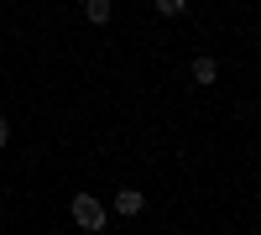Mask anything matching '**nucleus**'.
I'll use <instances>...</instances> for the list:
<instances>
[{
    "instance_id": "1",
    "label": "nucleus",
    "mask_w": 261,
    "mask_h": 235,
    "mask_svg": "<svg viewBox=\"0 0 261 235\" xmlns=\"http://www.w3.org/2000/svg\"><path fill=\"white\" fill-rule=\"evenodd\" d=\"M105 220H110V215H105V204L94 199V194H73V225L79 230H105Z\"/></svg>"
},
{
    "instance_id": "2",
    "label": "nucleus",
    "mask_w": 261,
    "mask_h": 235,
    "mask_svg": "<svg viewBox=\"0 0 261 235\" xmlns=\"http://www.w3.org/2000/svg\"><path fill=\"white\" fill-rule=\"evenodd\" d=\"M141 209H146V194H141V188H120V194H115V215H141Z\"/></svg>"
},
{
    "instance_id": "3",
    "label": "nucleus",
    "mask_w": 261,
    "mask_h": 235,
    "mask_svg": "<svg viewBox=\"0 0 261 235\" xmlns=\"http://www.w3.org/2000/svg\"><path fill=\"white\" fill-rule=\"evenodd\" d=\"M220 79V63L214 58H193V84H214Z\"/></svg>"
},
{
    "instance_id": "4",
    "label": "nucleus",
    "mask_w": 261,
    "mask_h": 235,
    "mask_svg": "<svg viewBox=\"0 0 261 235\" xmlns=\"http://www.w3.org/2000/svg\"><path fill=\"white\" fill-rule=\"evenodd\" d=\"M110 11H115L110 0H84V16H89L94 27H105V21H110Z\"/></svg>"
},
{
    "instance_id": "5",
    "label": "nucleus",
    "mask_w": 261,
    "mask_h": 235,
    "mask_svg": "<svg viewBox=\"0 0 261 235\" xmlns=\"http://www.w3.org/2000/svg\"><path fill=\"white\" fill-rule=\"evenodd\" d=\"M157 11H162V16H183L188 0H157Z\"/></svg>"
},
{
    "instance_id": "6",
    "label": "nucleus",
    "mask_w": 261,
    "mask_h": 235,
    "mask_svg": "<svg viewBox=\"0 0 261 235\" xmlns=\"http://www.w3.org/2000/svg\"><path fill=\"white\" fill-rule=\"evenodd\" d=\"M6 141H11V120L0 115V146H6Z\"/></svg>"
}]
</instances>
